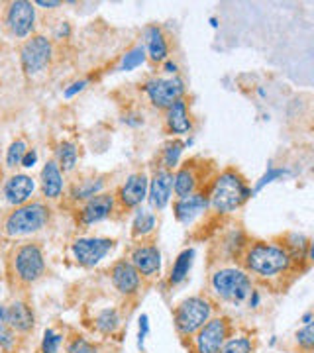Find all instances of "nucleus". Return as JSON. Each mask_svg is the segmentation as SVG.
Returning a JSON list of instances; mask_svg holds the SVG:
<instances>
[{
  "instance_id": "nucleus-1",
  "label": "nucleus",
  "mask_w": 314,
  "mask_h": 353,
  "mask_svg": "<svg viewBox=\"0 0 314 353\" xmlns=\"http://www.w3.org/2000/svg\"><path fill=\"white\" fill-rule=\"evenodd\" d=\"M291 263L289 250L273 241H255L244 253V271L259 279L279 277L289 271Z\"/></svg>"
},
{
  "instance_id": "nucleus-2",
  "label": "nucleus",
  "mask_w": 314,
  "mask_h": 353,
  "mask_svg": "<svg viewBox=\"0 0 314 353\" xmlns=\"http://www.w3.org/2000/svg\"><path fill=\"white\" fill-rule=\"evenodd\" d=\"M250 196L251 189L246 185L244 176L234 169H226L224 173H220L214 179L208 202L216 212L230 214V212L238 210Z\"/></svg>"
},
{
  "instance_id": "nucleus-3",
  "label": "nucleus",
  "mask_w": 314,
  "mask_h": 353,
  "mask_svg": "<svg viewBox=\"0 0 314 353\" xmlns=\"http://www.w3.org/2000/svg\"><path fill=\"white\" fill-rule=\"evenodd\" d=\"M51 208L46 202H26L16 206L4 220V234L10 238L30 236L50 224Z\"/></svg>"
},
{
  "instance_id": "nucleus-4",
  "label": "nucleus",
  "mask_w": 314,
  "mask_h": 353,
  "mask_svg": "<svg viewBox=\"0 0 314 353\" xmlns=\"http://www.w3.org/2000/svg\"><path fill=\"white\" fill-rule=\"evenodd\" d=\"M214 294L224 303L239 304L251 296V279L239 267H222L210 277Z\"/></svg>"
},
{
  "instance_id": "nucleus-5",
  "label": "nucleus",
  "mask_w": 314,
  "mask_h": 353,
  "mask_svg": "<svg viewBox=\"0 0 314 353\" xmlns=\"http://www.w3.org/2000/svg\"><path fill=\"white\" fill-rule=\"evenodd\" d=\"M46 273V257L38 243L24 241L12 253V277L20 287H30Z\"/></svg>"
},
{
  "instance_id": "nucleus-6",
  "label": "nucleus",
  "mask_w": 314,
  "mask_h": 353,
  "mask_svg": "<svg viewBox=\"0 0 314 353\" xmlns=\"http://www.w3.org/2000/svg\"><path fill=\"white\" fill-rule=\"evenodd\" d=\"M214 304L206 296H188L177 304L173 322L181 336H195L213 318Z\"/></svg>"
},
{
  "instance_id": "nucleus-7",
  "label": "nucleus",
  "mask_w": 314,
  "mask_h": 353,
  "mask_svg": "<svg viewBox=\"0 0 314 353\" xmlns=\"http://www.w3.org/2000/svg\"><path fill=\"white\" fill-rule=\"evenodd\" d=\"M230 320L226 316L210 318L197 334H195V352L197 353H220L222 345L230 338Z\"/></svg>"
},
{
  "instance_id": "nucleus-8",
  "label": "nucleus",
  "mask_w": 314,
  "mask_h": 353,
  "mask_svg": "<svg viewBox=\"0 0 314 353\" xmlns=\"http://www.w3.org/2000/svg\"><path fill=\"white\" fill-rule=\"evenodd\" d=\"M144 90L148 94L150 102L155 108L167 110L171 104L183 99L185 94V85L179 77H169V79H151L144 85Z\"/></svg>"
},
{
  "instance_id": "nucleus-9",
  "label": "nucleus",
  "mask_w": 314,
  "mask_h": 353,
  "mask_svg": "<svg viewBox=\"0 0 314 353\" xmlns=\"http://www.w3.org/2000/svg\"><path fill=\"white\" fill-rule=\"evenodd\" d=\"M51 41L46 36H32L26 39V43L20 50V61L28 75H36L39 71H43L51 61Z\"/></svg>"
},
{
  "instance_id": "nucleus-10",
  "label": "nucleus",
  "mask_w": 314,
  "mask_h": 353,
  "mask_svg": "<svg viewBox=\"0 0 314 353\" xmlns=\"http://www.w3.org/2000/svg\"><path fill=\"white\" fill-rule=\"evenodd\" d=\"M114 240L108 238H79L73 241V257L83 267H95L99 265L110 253L114 248Z\"/></svg>"
},
{
  "instance_id": "nucleus-11",
  "label": "nucleus",
  "mask_w": 314,
  "mask_h": 353,
  "mask_svg": "<svg viewBox=\"0 0 314 353\" xmlns=\"http://www.w3.org/2000/svg\"><path fill=\"white\" fill-rule=\"evenodd\" d=\"M36 24V8L32 2L18 0L12 2L8 12H6V26L16 38H26L32 34Z\"/></svg>"
},
{
  "instance_id": "nucleus-12",
  "label": "nucleus",
  "mask_w": 314,
  "mask_h": 353,
  "mask_svg": "<svg viewBox=\"0 0 314 353\" xmlns=\"http://www.w3.org/2000/svg\"><path fill=\"white\" fill-rule=\"evenodd\" d=\"M110 281H112L114 289L124 296L138 294L139 287H141V275L132 265V261H128V259H118L110 267Z\"/></svg>"
},
{
  "instance_id": "nucleus-13",
  "label": "nucleus",
  "mask_w": 314,
  "mask_h": 353,
  "mask_svg": "<svg viewBox=\"0 0 314 353\" xmlns=\"http://www.w3.org/2000/svg\"><path fill=\"white\" fill-rule=\"evenodd\" d=\"M148 185L150 179L146 173H134L124 181V185L120 187L118 194L114 199H118L122 208H136L148 196Z\"/></svg>"
},
{
  "instance_id": "nucleus-14",
  "label": "nucleus",
  "mask_w": 314,
  "mask_h": 353,
  "mask_svg": "<svg viewBox=\"0 0 314 353\" xmlns=\"http://www.w3.org/2000/svg\"><path fill=\"white\" fill-rule=\"evenodd\" d=\"M114 204H116V199H114V194H108V192H101V194L88 199L85 202V206L79 210L81 224L92 226V224H99L102 220H106L108 216L112 214Z\"/></svg>"
},
{
  "instance_id": "nucleus-15",
  "label": "nucleus",
  "mask_w": 314,
  "mask_h": 353,
  "mask_svg": "<svg viewBox=\"0 0 314 353\" xmlns=\"http://www.w3.org/2000/svg\"><path fill=\"white\" fill-rule=\"evenodd\" d=\"M171 192H173V173L164 169V167H159L153 173L150 185H148V196H150L151 208L164 210L171 201Z\"/></svg>"
},
{
  "instance_id": "nucleus-16",
  "label": "nucleus",
  "mask_w": 314,
  "mask_h": 353,
  "mask_svg": "<svg viewBox=\"0 0 314 353\" xmlns=\"http://www.w3.org/2000/svg\"><path fill=\"white\" fill-rule=\"evenodd\" d=\"M130 261L138 269L141 279L155 277L159 275V269H161V253L151 243H139L138 248H134Z\"/></svg>"
},
{
  "instance_id": "nucleus-17",
  "label": "nucleus",
  "mask_w": 314,
  "mask_h": 353,
  "mask_svg": "<svg viewBox=\"0 0 314 353\" xmlns=\"http://www.w3.org/2000/svg\"><path fill=\"white\" fill-rule=\"evenodd\" d=\"M6 312H8V328L14 330L18 336H28L36 326L34 308L24 299H16L10 306H6Z\"/></svg>"
},
{
  "instance_id": "nucleus-18",
  "label": "nucleus",
  "mask_w": 314,
  "mask_h": 353,
  "mask_svg": "<svg viewBox=\"0 0 314 353\" xmlns=\"http://www.w3.org/2000/svg\"><path fill=\"white\" fill-rule=\"evenodd\" d=\"M210 202H208V194L206 192H193L188 196L177 199L173 204V212L175 218L181 224H190L195 218H199L208 210Z\"/></svg>"
},
{
  "instance_id": "nucleus-19",
  "label": "nucleus",
  "mask_w": 314,
  "mask_h": 353,
  "mask_svg": "<svg viewBox=\"0 0 314 353\" xmlns=\"http://www.w3.org/2000/svg\"><path fill=\"white\" fill-rule=\"evenodd\" d=\"M34 190H36L34 179L24 173H16L4 183V196L14 206H22L26 202H30Z\"/></svg>"
},
{
  "instance_id": "nucleus-20",
  "label": "nucleus",
  "mask_w": 314,
  "mask_h": 353,
  "mask_svg": "<svg viewBox=\"0 0 314 353\" xmlns=\"http://www.w3.org/2000/svg\"><path fill=\"white\" fill-rule=\"evenodd\" d=\"M201 183V176L195 171V163H185L183 167L177 169V173L173 175V192L177 194V199H183V196H188L193 194L197 187Z\"/></svg>"
},
{
  "instance_id": "nucleus-21",
  "label": "nucleus",
  "mask_w": 314,
  "mask_h": 353,
  "mask_svg": "<svg viewBox=\"0 0 314 353\" xmlns=\"http://www.w3.org/2000/svg\"><path fill=\"white\" fill-rule=\"evenodd\" d=\"M41 190H43V196L50 201H55L61 196L63 173L55 161H48L41 169Z\"/></svg>"
},
{
  "instance_id": "nucleus-22",
  "label": "nucleus",
  "mask_w": 314,
  "mask_h": 353,
  "mask_svg": "<svg viewBox=\"0 0 314 353\" xmlns=\"http://www.w3.org/2000/svg\"><path fill=\"white\" fill-rule=\"evenodd\" d=\"M165 120H167V128H169V132L171 134H175V136H183V134H188L190 132V116H188V108H187V102L183 101H177L175 104H171L169 108H167V116H165Z\"/></svg>"
},
{
  "instance_id": "nucleus-23",
  "label": "nucleus",
  "mask_w": 314,
  "mask_h": 353,
  "mask_svg": "<svg viewBox=\"0 0 314 353\" xmlns=\"http://www.w3.org/2000/svg\"><path fill=\"white\" fill-rule=\"evenodd\" d=\"M146 39H148V46L146 51L155 63L159 61H167V55H169V48H167V41L164 38V32L157 28V26H150L146 30Z\"/></svg>"
},
{
  "instance_id": "nucleus-24",
  "label": "nucleus",
  "mask_w": 314,
  "mask_h": 353,
  "mask_svg": "<svg viewBox=\"0 0 314 353\" xmlns=\"http://www.w3.org/2000/svg\"><path fill=\"white\" fill-rule=\"evenodd\" d=\"M193 259H195V250H185V252L179 253V257L173 263V269H171V275H169L171 285H179L187 279L188 271L193 267Z\"/></svg>"
},
{
  "instance_id": "nucleus-25",
  "label": "nucleus",
  "mask_w": 314,
  "mask_h": 353,
  "mask_svg": "<svg viewBox=\"0 0 314 353\" xmlns=\"http://www.w3.org/2000/svg\"><path fill=\"white\" fill-rule=\"evenodd\" d=\"M153 230H155V216H153V212L146 210V208H139L138 214L134 216V222H132V236L134 238H146V236H150Z\"/></svg>"
},
{
  "instance_id": "nucleus-26",
  "label": "nucleus",
  "mask_w": 314,
  "mask_h": 353,
  "mask_svg": "<svg viewBox=\"0 0 314 353\" xmlns=\"http://www.w3.org/2000/svg\"><path fill=\"white\" fill-rule=\"evenodd\" d=\"M118 326H120V314H118L116 308H104L95 318V328L99 330L101 334H104V336L114 334L118 330Z\"/></svg>"
},
{
  "instance_id": "nucleus-27",
  "label": "nucleus",
  "mask_w": 314,
  "mask_h": 353,
  "mask_svg": "<svg viewBox=\"0 0 314 353\" xmlns=\"http://www.w3.org/2000/svg\"><path fill=\"white\" fill-rule=\"evenodd\" d=\"M185 150V143L181 139H171L167 141L164 148V155H161V167L167 169V171H173L177 165H179V159H181V153Z\"/></svg>"
},
{
  "instance_id": "nucleus-28",
  "label": "nucleus",
  "mask_w": 314,
  "mask_h": 353,
  "mask_svg": "<svg viewBox=\"0 0 314 353\" xmlns=\"http://www.w3.org/2000/svg\"><path fill=\"white\" fill-rule=\"evenodd\" d=\"M102 187H104V181L102 179H87V181H81L77 185L73 192H71V196L75 201H88V199L101 194Z\"/></svg>"
},
{
  "instance_id": "nucleus-29",
  "label": "nucleus",
  "mask_w": 314,
  "mask_h": 353,
  "mask_svg": "<svg viewBox=\"0 0 314 353\" xmlns=\"http://www.w3.org/2000/svg\"><path fill=\"white\" fill-rule=\"evenodd\" d=\"M77 157H79V152H77L75 143L61 141L57 148V161L55 163L59 165V169H63V171H71L75 167Z\"/></svg>"
},
{
  "instance_id": "nucleus-30",
  "label": "nucleus",
  "mask_w": 314,
  "mask_h": 353,
  "mask_svg": "<svg viewBox=\"0 0 314 353\" xmlns=\"http://www.w3.org/2000/svg\"><path fill=\"white\" fill-rule=\"evenodd\" d=\"M253 352V343H251L250 338L246 336H230L226 340V343L222 345L220 353H251Z\"/></svg>"
},
{
  "instance_id": "nucleus-31",
  "label": "nucleus",
  "mask_w": 314,
  "mask_h": 353,
  "mask_svg": "<svg viewBox=\"0 0 314 353\" xmlns=\"http://www.w3.org/2000/svg\"><path fill=\"white\" fill-rule=\"evenodd\" d=\"M61 343H63V334L55 332V330L48 328L46 332H43L41 345H39V353H59Z\"/></svg>"
},
{
  "instance_id": "nucleus-32",
  "label": "nucleus",
  "mask_w": 314,
  "mask_h": 353,
  "mask_svg": "<svg viewBox=\"0 0 314 353\" xmlns=\"http://www.w3.org/2000/svg\"><path fill=\"white\" fill-rule=\"evenodd\" d=\"M26 152H28V145H26L24 139H16V141H12L10 148H8V152H6V165H8L10 169L18 167V165L22 163Z\"/></svg>"
},
{
  "instance_id": "nucleus-33",
  "label": "nucleus",
  "mask_w": 314,
  "mask_h": 353,
  "mask_svg": "<svg viewBox=\"0 0 314 353\" xmlns=\"http://www.w3.org/2000/svg\"><path fill=\"white\" fill-rule=\"evenodd\" d=\"M144 61H146V48H144V46H138V48H134V50L126 53L120 69H122V71H134V69L139 67Z\"/></svg>"
},
{
  "instance_id": "nucleus-34",
  "label": "nucleus",
  "mask_w": 314,
  "mask_h": 353,
  "mask_svg": "<svg viewBox=\"0 0 314 353\" xmlns=\"http://www.w3.org/2000/svg\"><path fill=\"white\" fill-rule=\"evenodd\" d=\"M65 353H99V347L92 341H88L87 338L77 336V338L69 340Z\"/></svg>"
},
{
  "instance_id": "nucleus-35",
  "label": "nucleus",
  "mask_w": 314,
  "mask_h": 353,
  "mask_svg": "<svg viewBox=\"0 0 314 353\" xmlns=\"http://www.w3.org/2000/svg\"><path fill=\"white\" fill-rule=\"evenodd\" d=\"M297 343H299V347H301L304 353L313 352V345H314L313 322H308V324H306L304 328L297 332Z\"/></svg>"
},
{
  "instance_id": "nucleus-36",
  "label": "nucleus",
  "mask_w": 314,
  "mask_h": 353,
  "mask_svg": "<svg viewBox=\"0 0 314 353\" xmlns=\"http://www.w3.org/2000/svg\"><path fill=\"white\" fill-rule=\"evenodd\" d=\"M283 175H287V171H285V169H269V171L259 179V183L255 185V189L251 190V194H253V192H259V190L264 189L265 185L273 183L275 179H279V176H283Z\"/></svg>"
},
{
  "instance_id": "nucleus-37",
  "label": "nucleus",
  "mask_w": 314,
  "mask_h": 353,
  "mask_svg": "<svg viewBox=\"0 0 314 353\" xmlns=\"http://www.w3.org/2000/svg\"><path fill=\"white\" fill-rule=\"evenodd\" d=\"M36 161H38V152H36V150H28L24 155V159H22V163L20 165L30 169V167H34V165H36Z\"/></svg>"
},
{
  "instance_id": "nucleus-38",
  "label": "nucleus",
  "mask_w": 314,
  "mask_h": 353,
  "mask_svg": "<svg viewBox=\"0 0 314 353\" xmlns=\"http://www.w3.org/2000/svg\"><path fill=\"white\" fill-rule=\"evenodd\" d=\"M85 87H87V81H77V83L71 85V88H67V90H65V97H67V99H71V97H75L77 92H81Z\"/></svg>"
},
{
  "instance_id": "nucleus-39",
  "label": "nucleus",
  "mask_w": 314,
  "mask_h": 353,
  "mask_svg": "<svg viewBox=\"0 0 314 353\" xmlns=\"http://www.w3.org/2000/svg\"><path fill=\"white\" fill-rule=\"evenodd\" d=\"M8 328V312H6V306L0 304V332Z\"/></svg>"
},
{
  "instance_id": "nucleus-40",
  "label": "nucleus",
  "mask_w": 314,
  "mask_h": 353,
  "mask_svg": "<svg viewBox=\"0 0 314 353\" xmlns=\"http://www.w3.org/2000/svg\"><path fill=\"white\" fill-rule=\"evenodd\" d=\"M36 4H38V6H43V8H55V6H61V2H57V0H38Z\"/></svg>"
},
{
  "instance_id": "nucleus-41",
  "label": "nucleus",
  "mask_w": 314,
  "mask_h": 353,
  "mask_svg": "<svg viewBox=\"0 0 314 353\" xmlns=\"http://www.w3.org/2000/svg\"><path fill=\"white\" fill-rule=\"evenodd\" d=\"M165 73H169V75H177V65L171 63V61H165Z\"/></svg>"
},
{
  "instance_id": "nucleus-42",
  "label": "nucleus",
  "mask_w": 314,
  "mask_h": 353,
  "mask_svg": "<svg viewBox=\"0 0 314 353\" xmlns=\"http://www.w3.org/2000/svg\"><path fill=\"white\" fill-rule=\"evenodd\" d=\"M0 179H2V169H0Z\"/></svg>"
},
{
  "instance_id": "nucleus-43",
  "label": "nucleus",
  "mask_w": 314,
  "mask_h": 353,
  "mask_svg": "<svg viewBox=\"0 0 314 353\" xmlns=\"http://www.w3.org/2000/svg\"><path fill=\"white\" fill-rule=\"evenodd\" d=\"M0 353H4V352H2V347H0Z\"/></svg>"
}]
</instances>
